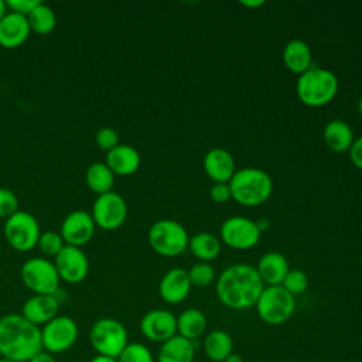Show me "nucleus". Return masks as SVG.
I'll use <instances>...</instances> for the list:
<instances>
[{"instance_id":"dca6fc26","label":"nucleus","mask_w":362,"mask_h":362,"mask_svg":"<svg viewBox=\"0 0 362 362\" xmlns=\"http://www.w3.org/2000/svg\"><path fill=\"white\" fill-rule=\"evenodd\" d=\"M191 287L188 270L173 267L161 277L158 283V294L165 303L178 304L188 297Z\"/></svg>"},{"instance_id":"0eeeda50","label":"nucleus","mask_w":362,"mask_h":362,"mask_svg":"<svg viewBox=\"0 0 362 362\" xmlns=\"http://www.w3.org/2000/svg\"><path fill=\"white\" fill-rule=\"evenodd\" d=\"M296 300L283 286H264L256 301V310L262 321L270 325L286 322L294 313Z\"/></svg>"},{"instance_id":"b1692460","label":"nucleus","mask_w":362,"mask_h":362,"mask_svg":"<svg viewBox=\"0 0 362 362\" xmlns=\"http://www.w3.org/2000/svg\"><path fill=\"white\" fill-rule=\"evenodd\" d=\"M283 62L294 74H304L313 65L310 45L303 40H291L283 48Z\"/></svg>"},{"instance_id":"f257e3e1","label":"nucleus","mask_w":362,"mask_h":362,"mask_svg":"<svg viewBox=\"0 0 362 362\" xmlns=\"http://www.w3.org/2000/svg\"><path fill=\"white\" fill-rule=\"evenodd\" d=\"M264 284L250 264L236 263L226 267L216 280V296L222 304L233 310H245L256 305Z\"/></svg>"},{"instance_id":"bb28decb","label":"nucleus","mask_w":362,"mask_h":362,"mask_svg":"<svg viewBox=\"0 0 362 362\" xmlns=\"http://www.w3.org/2000/svg\"><path fill=\"white\" fill-rule=\"evenodd\" d=\"M188 249L201 262L214 260L221 253V240L218 236L209 232H199L189 238Z\"/></svg>"},{"instance_id":"f704fd0d","label":"nucleus","mask_w":362,"mask_h":362,"mask_svg":"<svg viewBox=\"0 0 362 362\" xmlns=\"http://www.w3.org/2000/svg\"><path fill=\"white\" fill-rule=\"evenodd\" d=\"M95 141L100 150H105L107 153L119 144V134L112 127H100L95 134Z\"/></svg>"},{"instance_id":"ea45409f","label":"nucleus","mask_w":362,"mask_h":362,"mask_svg":"<svg viewBox=\"0 0 362 362\" xmlns=\"http://www.w3.org/2000/svg\"><path fill=\"white\" fill-rule=\"evenodd\" d=\"M239 3L245 7H252V8H256V7H260L264 4L263 0H240Z\"/></svg>"},{"instance_id":"39448f33","label":"nucleus","mask_w":362,"mask_h":362,"mask_svg":"<svg viewBox=\"0 0 362 362\" xmlns=\"http://www.w3.org/2000/svg\"><path fill=\"white\" fill-rule=\"evenodd\" d=\"M151 249L165 257L181 255L189 242L187 229L177 221L160 219L154 222L147 233Z\"/></svg>"},{"instance_id":"aec40b11","label":"nucleus","mask_w":362,"mask_h":362,"mask_svg":"<svg viewBox=\"0 0 362 362\" xmlns=\"http://www.w3.org/2000/svg\"><path fill=\"white\" fill-rule=\"evenodd\" d=\"M139 151L129 144H117L106 153V165L115 175H132L140 167Z\"/></svg>"},{"instance_id":"2f4dec72","label":"nucleus","mask_w":362,"mask_h":362,"mask_svg":"<svg viewBox=\"0 0 362 362\" xmlns=\"http://www.w3.org/2000/svg\"><path fill=\"white\" fill-rule=\"evenodd\" d=\"M37 246L40 247L42 255L55 257L62 250V247L65 246V242H64L62 236L59 235V232L48 230V232H44V233L40 235Z\"/></svg>"},{"instance_id":"20e7f679","label":"nucleus","mask_w":362,"mask_h":362,"mask_svg":"<svg viewBox=\"0 0 362 362\" xmlns=\"http://www.w3.org/2000/svg\"><path fill=\"white\" fill-rule=\"evenodd\" d=\"M232 198L243 206H259L269 199L273 191L270 175L256 167L236 170L229 181Z\"/></svg>"},{"instance_id":"cd10ccee","label":"nucleus","mask_w":362,"mask_h":362,"mask_svg":"<svg viewBox=\"0 0 362 362\" xmlns=\"http://www.w3.org/2000/svg\"><path fill=\"white\" fill-rule=\"evenodd\" d=\"M85 181L90 191L96 195L110 192L115 184V174L105 163H93L86 168Z\"/></svg>"},{"instance_id":"9d476101","label":"nucleus","mask_w":362,"mask_h":362,"mask_svg":"<svg viewBox=\"0 0 362 362\" xmlns=\"http://www.w3.org/2000/svg\"><path fill=\"white\" fill-rule=\"evenodd\" d=\"M78 339V325L68 315H57L41 327L42 349L55 355L71 349Z\"/></svg>"},{"instance_id":"7c9ffc66","label":"nucleus","mask_w":362,"mask_h":362,"mask_svg":"<svg viewBox=\"0 0 362 362\" xmlns=\"http://www.w3.org/2000/svg\"><path fill=\"white\" fill-rule=\"evenodd\" d=\"M191 286L205 287L215 280V269L208 262H198L188 270Z\"/></svg>"},{"instance_id":"a19ab883","label":"nucleus","mask_w":362,"mask_h":362,"mask_svg":"<svg viewBox=\"0 0 362 362\" xmlns=\"http://www.w3.org/2000/svg\"><path fill=\"white\" fill-rule=\"evenodd\" d=\"M89 362H117V359H116V358H110V356L96 355V356H93Z\"/></svg>"},{"instance_id":"f8f14e48","label":"nucleus","mask_w":362,"mask_h":362,"mask_svg":"<svg viewBox=\"0 0 362 362\" xmlns=\"http://www.w3.org/2000/svg\"><path fill=\"white\" fill-rule=\"evenodd\" d=\"M262 230L257 223L249 218L235 215L221 225V240L232 249L246 250L256 246L260 240Z\"/></svg>"},{"instance_id":"c9c22d12","label":"nucleus","mask_w":362,"mask_h":362,"mask_svg":"<svg viewBox=\"0 0 362 362\" xmlns=\"http://www.w3.org/2000/svg\"><path fill=\"white\" fill-rule=\"evenodd\" d=\"M6 4L8 11L27 17L40 4V0H7Z\"/></svg>"},{"instance_id":"393cba45","label":"nucleus","mask_w":362,"mask_h":362,"mask_svg":"<svg viewBox=\"0 0 362 362\" xmlns=\"http://www.w3.org/2000/svg\"><path fill=\"white\" fill-rule=\"evenodd\" d=\"M206 329V317L198 308H187L177 317V334L194 341Z\"/></svg>"},{"instance_id":"c85d7f7f","label":"nucleus","mask_w":362,"mask_h":362,"mask_svg":"<svg viewBox=\"0 0 362 362\" xmlns=\"http://www.w3.org/2000/svg\"><path fill=\"white\" fill-rule=\"evenodd\" d=\"M27 21L30 25V30L34 31L38 35H47L49 34L55 25H57V17L54 10L41 3L27 16Z\"/></svg>"},{"instance_id":"f03ea898","label":"nucleus","mask_w":362,"mask_h":362,"mask_svg":"<svg viewBox=\"0 0 362 362\" xmlns=\"http://www.w3.org/2000/svg\"><path fill=\"white\" fill-rule=\"evenodd\" d=\"M42 349L41 328L21 314L0 318V356L16 362H28Z\"/></svg>"},{"instance_id":"7ed1b4c3","label":"nucleus","mask_w":362,"mask_h":362,"mask_svg":"<svg viewBox=\"0 0 362 362\" xmlns=\"http://www.w3.org/2000/svg\"><path fill=\"white\" fill-rule=\"evenodd\" d=\"M296 92L304 105L320 107L329 103L337 95L338 78L332 71L313 64L298 76Z\"/></svg>"},{"instance_id":"a878e982","label":"nucleus","mask_w":362,"mask_h":362,"mask_svg":"<svg viewBox=\"0 0 362 362\" xmlns=\"http://www.w3.org/2000/svg\"><path fill=\"white\" fill-rule=\"evenodd\" d=\"M204 351L212 362H223L233 352V339L226 331L214 329L204 339Z\"/></svg>"},{"instance_id":"ddd939ff","label":"nucleus","mask_w":362,"mask_h":362,"mask_svg":"<svg viewBox=\"0 0 362 362\" xmlns=\"http://www.w3.org/2000/svg\"><path fill=\"white\" fill-rule=\"evenodd\" d=\"M54 264L59 279L69 284L83 281L89 272V262L83 250L69 245H65L54 257Z\"/></svg>"},{"instance_id":"423d86ee","label":"nucleus","mask_w":362,"mask_h":362,"mask_svg":"<svg viewBox=\"0 0 362 362\" xmlns=\"http://www.w3.org/2000/svg\"><path fill=\"white\" fill-rule=\"evenodd\" d=\"M89 342L98 355L117 358L129 344L127 329L115 318H99L89 329Z\"/></svg>"},{"instance_id":"79ce46f5","label":"nucleus","mask_w":362,"mask_h":362,"mask_svg":"<svg viewBox=\"0 0 362 362\" xmlns=\"http://www.w3.org/2000/svg\"><path fill=\"white\" fill-rule=\"evenodd\" d=\"M223 362H243V359H242V356L239 354L232 352Z\"/></svg>"},{"instance_id":"9b49d317","label":"nucleus","mask_w":362,"mask_h":362,"mask_svg":"<svg viewBox=\"0 0 362 362\" xmlns=\"http://www.w3.org/2000/svg\"><path fill=\"white\" fill-rule=\"evenodd\" d=\"M92 218L96 226L103 230L119 229L127 218V204L117 192L98 195L92 206Z\"/></svg>"},{"instance_id":"37998d69","label":"nucleus","mask_w":362,"mask_h":362,"mask_svg":"<svg viewBox=\"0 0 362 362\" xmlns=\"http://www.w3.org/2000/svg\"><path fill=\"white\" fill-rule=\"evenodd\" d=\"M8 13V8H7V4L6 1L0 0V21L4 18V16Z\"/></svg>"},{"instance_id":"a211bd4d","label":"nucleus","mask_w":362,"mask_h":362,"mask_svg":"<svg viewBox=\"0 0 362 362\" xmlns=\"http://www.w3.org/2000/svg\"><path fill=\"white\" fill-rule=\"evenodd\" d=\"M204 170L214 182H229L236 171L233 156L222 147H214L204 157Z\"/></svg>"},{"instance_id":"c756f323","label":"nucleus","mask_w":362,"mask_h":362,"mask_svg":"<svg viewBox=\"0 0 362 362\" xmlns=\"http://www.w3.org/2000/svg\"><path fill=\"white\" fill-rule=\"evenodd\" d=\"M117 362H154L150 349L140 342H130L116 358Z\"/></svg>"},{"instance_id":"c03bdc74","label":"nucleus","mask_w":362,"mask_h":362,"mask_svg":"<svg viewBox=\"0 0 362 362\" xmlns=\"http://www.w3.org/2000/svg\"><path fill=\"white\" fill-rule=\"evenodd\" d=\"M358 112L362 115V96H361V99L358 100Z\"/></svg>"},{"instance_id":"4be33fe9","label":"nucleus","mask_w":362,"mask_h":362,"mask_svg":"<svg viewBox=\"0 0 362 362\" xmlns=\"http://www.w3.org/2000/svg\"><path fill=\"white\" fill-rule=\"evenodd\" d=\"M322 137L327 147L335 153L349 151L355 140L351 126L341 119L329 120L322 130Z\"/></svg>"},{"instance_id":"1a4fd4ad","label":"nucleus","mask_w":362,"mask_h":362,"mask_svg":"<svg viewBox=\"0 0 362 362\" xmlns=\"http://www.w3.org/2000/svg\"><path fill=\"white\" fill-rule=\"evenodd\" d=\"M40 225L34 215L27 211H17L6 219L4 238L17 252H30L38 243Z\"/></svg>"},{"instance_id":"473e14b6","label":"nucleus","mask_w":362,"mask_h":362,"mask_svg":"<svg viewBox=\"0 0 362 362\" xmlns=\"http://www.w3.org/2000/svg\"><path fill=\"white\" fill-rule=\"evenodd\" d=\"M280 286H283L293 296L301 294L308 287V277L303 270L293 269V270H288V273L286 274Z\"/></svg>"},{"instance_id":"a18cd8bd","label":"nucleus","mask_w":362,"mask_h":362,"mask_svg":"<svg viewBox=\"0 0 362 362\" xmlns=\"http://www.w3.org/2000/svg\"><path fill=\"white\" fill-rule=\"evenodd\" d=\"M0 362H16V361H11V359H7V358H1V356H0Z\"/></svg>"},{"instance_id":"e433bc0d","label":"nucleus","mask_w":362,"mask_h":362,"mask_svg":"<svg viewBox=\"0 0 362 362\" xmlns=\"http://www.w3.org/2000/svg\"><path fill=\"white\" fill-rule=\"evenodd\" d=\"M211 199L216 204H225L232 198L229 182H214L209 189Z\"/></svg>"},{"instance_id":"58836bf2","label":"nucleus","mask_w":362,"mask_h":362,"mask_svg":"<svg viewBox=\"0 0 362 362\" xmlns=\"http://www.w3.org/2000/svg\"><path fill=\"white\" fill-rule=\"evenodd\" d=\"M28 362H58V361H57V358H55L52 354H49V352L41 349V351L37 352Z\"/></svg>"},{"instance_id":"72a5a7b5","label":"nucleus","mask_w":362,"mask_h":362,"mask_svg":"<svg viewBox=\"0 0 362 362\" xmlns=\"http://www.w3.org/2000/svg\"><path fill=\"white\" fill-rule=\"evenodd\" d=\"M18 211L17 195L4 187H0V218L7 219Z\"/></svg>"},{"instance_id":"4c0bfd02","label":"nucleus","mask_w":362,"mask_h":362,"mask_svg":"<svg viewBox=\"0 0 362 362\" xmlns=\"http://www.w3.org/2000/svg\"><path fill=\"white\" fill-rule=\"evenodd\" d=\"M349 158L355 167L362 170V136L356 137L349 148Z\"/></svg>"},{"instance_id":"6ab92c4d","label":"nucleus","mask_w":362,"mask_h":362,"mask_svg":"<svg viewBox=\"0 0 362 362\" xmlns=\"http://www.w3.org/2000/svg\"><path fill=\"white\" fill-rule=\"evenodd\" d=\"M30 33L27 17L8 11L0 21V47L18 48L27 41Z\"/></svg>"},{"instance_id":"2eb2a0df","label":"nucleus","mask_w":362,"mask_h":362,"mask_svg":"<svg viewBox=\"0 0 362 362\" xmlns=\"http://www.w3.org/2000/svg\"><path fill=\"white\" fill-rule=\"evenodd\" d=\"M140 331L147 339L163 344L177 334V317L168 310H150L140 320Z\"/></svg>"},{"instance_id":"6e6552de","label":"nucleus","mask_w":362,"mask_h":362,"mask_svg":"<svg viewBox=\"0 0 362 362\" xmlns=\"http://www.w3.org/2000/svg\"><path fill=\"white\" fill-rule=\"evenodd\" d=\"M21 280L34 294H57L59 288V276L54 262L44 257L28 259L21 266Z\"/></svg>"},{"instance_id":"4468645a","label":"nucleus","mask_w":362,"mask_h":362,"mask_svg":"<svg viewBox=\"0 0 362 362\" xmlns=\"http://www.w3.org/2000/svg\"><path fill=\"white\" fill-rule=\"evenodd\" d=\"M96 225L93 222L92 215L88 211L83 209H76L69 212L62 223H61V230L59 235L62 236L65 245L81 247L90 242L93 238Z\"/></svg>"},{"instance_id":"412c9836","label":"nucleus","mask_w":362,"mask_h":362,"mask_svg":"<svg viewBox=\"0 0 362 362\" xmlns=\"http://www.w3.org/2000/svg\"><path fill=\"white\" fill-rule=\"evenodd\" d=\"M264 286H280L288 273V262L279 252L264 253L256 267Z\"/></svg>"},{"instance_id":"5701e85b","label":"nucleus","mask_w":362,"mask_h":362,"mask_svg":"<svg viewBox=\"0 0 362 362\" xmlns=\"http://www.w3.org/2000/svg\"><path fill=\"white\" fill-rule=\"evenodd\" d=\"M195 354L194 341L178 334L164 341L158 349V362H192Z\"/></svg>"},{"instance_id":"f3484780","label":"nucleus","mask_w":362,"mask_h":362,"mask_svg":"<svg viewBox=\"0 0 362 362\" xmlns=\"http://www.w3.org/2000/svg\"><path fill=\"white\" fill-rule=\"evenodd\" d=\"M59 311V301L57 294H34L23 305L21 315L37 327L45 325L55 318Z\"/></svg>"}]
</instances>
